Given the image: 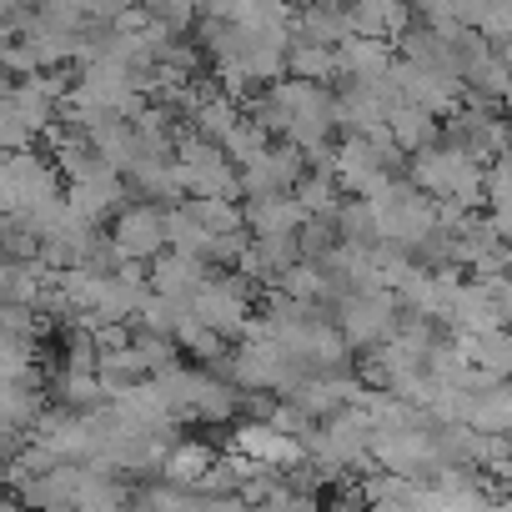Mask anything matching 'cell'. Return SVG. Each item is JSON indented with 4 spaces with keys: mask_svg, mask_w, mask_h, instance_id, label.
<instances>
[{
    "mask_svg": "<svg viewBox=\"0 0 512 512\" xmlns=\"http://www.w3.org/2000/svg\"><path fill=\"white\" fill-rule=\"evenodd\" d=\"M407 181L422 186L432 201H462L472 211L487 201V166L447 136H437L432 146L407 156Z\"/></svg>",
    "mask_w": 512,
    "mask_h": 512,
    "instance_id": "6da1fadb",
    "label": "cell"
},
{
    "mask_svg": "<svg viewBox=\"0 0 512 512\" xmlns=\"http://www.w3.org/2000/svg\"><path fill=\"white\" fill-rule=\"evenodd\" d=\"M307 457L322 467V477H347L352 467H372V412L347 402L332 417H322L307 437Z\"/></svg>",
    "mask_w": 512,
    "mask_h": 512,
    "instance_id": "7a4b0ae2",
    "label": "cell"
},
{
    "mask_svg": "<svg viewBox=\"0 0 512 512\" xmlns=\"http://www.w3.org/2000/svg\"><path fill=\"white\" fill-rule=\"evenodd\" d=\"M332 322L342 327V337H347L352 347L367 352V347H382V342L402 327V302H397L392 287H352V292L337 297Z\"/></svg>",
    "mask_w": 512,
    "mask_h": 512,
    "instance_id": "3957f363",
    "label": "cell"
},
{
    "mask_svg": "<svg viewBox=\"0 0 512 512\" xmlns=\"http://www.w3.org/2000/svg\"><path fill=\"white\" fill-rule=\"evenodd\" d=\"M372 206H377V221H382V241H392L402 251H417L422 236L437 231V201L422 186H412L407 176H397L382 196H372Z\"/></svg>",
    "mask_w": 512,
    "mask_h": 512,
    "instance_id": "277c9868",
    "label": "cell"
},
{
    "mask_svg": "<svg viewBox=\"0 0 512 512\" xmlns=\"http://www.w3.org/2000/svg\"><path fill=\"white\" fill-rule=\"evenodd\" d=\"M226 372L241 392H287L302 372L297 362L287 357V347L277 337H246L231 357H226Z\"/></svg>",
    "mask_w": 512,
    "mask_h": 512,
    "instance_id": "5b68a950",
    "label": "cell"
},
{
    "mask_svg": "<svg viewBox=\"0 0 512 512\" xmlns=\"http://www.w3.org/2000/svg\"><path fill=\"white\" fill-rule=\"evenodd\" d=\"M251 277H206L191 297V312L216 327L226 342L231 337H246V322H251Z\"/></svg>",
    "mask_w": 512,
    "mask_h": 512,
    "instance_id": "8992f818",
    "label": "cell"
},
{
    "mask_svg": "<svg viewBox=\"0 0 512 512\" xmlns=\"http://www.w3.org/2000/svg\"><path fill=\"white\" fill-rule=\"evenodd\" d=\"M111 241L126 262H151L156 251H166V211L156 201H136V206H121L116 221H111Z\"/></svg>",
    "mask_w": 512,
    "mask_h": 512,
    "instance_id": "52a82bcc",
    "label": "cell"
},
{
    "mask_svg": "<svg viewBox=\"0 0 512 512\" xmlns=\"http://www.w3.org/2000/svg\"><path fill=\"white\" fill-rule=\"evenodd\" d=\"M241 171V196H267V191H292L297 186V176L307 171V151L297 146V141H272L256 161H246V166H236Z\"/></svg>",
    "mask_w": 512,
    "mask_h": 512,
    "instance_id": "ba28073f",
    "label": "cell"
},
{
    "mask_svg": "<svg viewBox=\"0 0 512 512\" xmlns=\"http://www.w3.org/2000/svg\"><path fill=\"white\" fill-rule=\"evenodd\" d=\"M231 447L246 452V457H256V462H272V467H282V472L307 457L302 437L282 432L272 417H246V422H236V427H231Z\"/></svg>",
    "mask_w": 512,
    "mask_h": 512,
    "instance_id": "9c48e42d",
    "label": "cell"
},
{
    "mask_svg": "<svg viewBox=\"0 0 512 512\" xmlns=\"http://www.w3.org/2000/svg\"><path fill=\"white\" fill-rule=\"evenodd\" d=\"M66 201H71V211L76 216H86V221H111L121 206H126V176L121 171H111L106 161L96 166V171H86L81 181H71L66 186Z\"/></svg>",
    "mask_w": 512,
    "mask_h": 512,
    "instance_id": "30bf717a",
    "label": "cell"
},
{
    "mask_svg": "<svg viewBox=\"0 0 512 512\" xmlns=\"http://www.w3.org/2000/svg\"><path fill=\"white\" fill-rule=\"evenodd\" d=\"M146 277H151V287H156V292L191 302V297H196V287L211 277V262H206V256L181 251V246H166V251H156V256H151V272H146Z\"/></svg>",
    "mask_w": 512,
    "mask_h": 512,
    "instance_id": "8fae6325",
    "label": "cell"
},
{
    "mask_svg": "<svg viewBox=\"0 0 512 512\" xmlns=\"http://www.w3.org/2000/svg\"><path fill=\"white\" fill-rule=\"evenodd\" d=\"M246 231L251 236H297L307 221V206L292 191H267V196H246Z\"/></svg>",
    "mask_w": 512,
    "mask_h": 512,
    "instance_id": "7c38bea8",
    "label": "cell"
},
{
    "mask_svg": "<svg viewBox=\"0 0 512 512\" xmlns=\"http://www.w3.org/2000/svg\"><path fill=\"white\" fill-rule=\"evenodd\" d=\"M392 46H387V36H347L342 46H337V76H347V81H382L387 71H392Z\"/></svg>",
    "mask_w": 512,
    "mask_h": 512,
    "instance_id": "4fadbf2b",
    "label": "cell"
},
{
    "mask_svg": "<svg viewBox=\"0 0 512 512\" xmlns=\"http://www.w3.org/2000/svg\"><path fill=\"white\" fill-rule=\"evenodd\" d=\"M462 357L502 382H512V327H487V332H452Z\"/></svg>",
    "mask_w": 512,
    "mask_h": 512,
    "instance_id": "5bb4252c",
    "label": "cell"
},
{
    "mask_svg": "<svg viewBox=\"0 0 512 512\" xmlns=\"http://www.w3.org/2000/svg\"><path fill=\"white\" fill-rule=\"evenodd\" d=\"M507 86H512V66L502 61V51H497V46L477 51V56L462 66V96H477V101H492V106H502Z\"/></svg>",
    "mask_w": 512,
    "mask_h": 512,
    "instance_id": "9a60e30c",
    "label": "cell"
},
{
    "mask_svg": "<svg viewBox=\"0 0 512 512\" xmlns=\"http://www.w3.org/2000/svg\"><path fill=\"white\" fill-rule=\"evenodd\" d=\"M352 36H402L412 26L407 0H347Z\"/></svg>",
    "mask_w": 512,
    "mask_h": 512,
    "instance_id": "2e32d148",
    "label": "cell"
},
{
    "mask_svg": "<svg viewBox=\"0 0 512 512\" xmlns=\"http://www.w3.org/2000/svg\"><path fill=\"white\" fill-rule=\"evenodd\" d=\"M387 136L412 156V151H422V146H432V141L442 136V116H432L427 106H412V101H392V111H387Z\"/></svg>",
    "mask_w": 512,
    "mask_h": 512,
    "instance_id": "e0dca14e",
    "label": "cell"
},
{
    "mask_svg": "<svg viewBox=\"0 0 512 512\" xmlns=\"http://www.w3.org/2000/svg\"><path fill=\"white\" fill-rule=\"evenodd\" d=\"M236 121H241V101L226 96L221 86H211V91L186 111V131H196V136H206V141H221Z\"/></svg>",
    "mask_w": 512,
    "mask_h": 512,
    "instance_id": "ac0fdd59",
    "label": "cell"
},
{
    "mask_svg": "<svg viewBox=\"0 0 512 512\" xmlns=\"http://www.w3.org/2000/svg\"><path fill=\"white\" fill-rule=\"evenodd\" d=\"M211 457H216V452H211L206 442H196V437H191V442H171L156 472H161L166 482H176V487H196V482L206 477Z\"/></svg>",
    "mask_w": 512,
    "mask_h": 512,
    "instance_id": "d6986e66",
    "label": "cell"
},
{
    "mask_svg": "<svg viewBox=\"0 0 512 512\" xmlns=\"http://www.w3.org/2000/svg\"><path fill=\"white\" fill-rule=\"evenodd\" d=\"M292 191L307 206V216H337V206H342V181H337V171H322V166H307Z\"/></svg>",
    "mask_w": 512,
    "mask_h": 512,
    "instance_id": "ffe728a7",
    "label": "cell"
},
{
    "mask_svg": "<svg viewBox=\"0 0 512 512\" xmlns=\"http://www.w3.org/2000/svg\"><path fill=\"white\" fill-rule=\"evenodd\" d=\"M191 312V302H181V297H166V292H146L141 297V307H136V317H131V327H146V332H161V337H176V327H181V317Z\"/></svg>",
    "mask_w": 512,
    "mask_h": 512,
    "instance_id": "44dd1931",
    "label": "cell"
},
{
    "mask_svg": "<svg viewBox=\"0 0 512 512\" xmlns=\"http://www.w3.org/2000/svg\"><path fill=\"white\" fill-rule=\"evenodd\" d=\"M287 71L302 76V81H332V76H337V46L292 41V46H287Z\"/></svg>",
    "mask_w": 512,
    "mask_h": 512,
    "instance_id": "7402d4cb",
    "label": "cell"
},
{
    "mask_svg": "<svg viewBox=\"0 0 512 512\" xmlns=\"http://www.w3.org/2000/svg\"><path fill=\"white\" fill-rule=\"evenodd\" d=\"M267 146H272V131H267L262 121H256V116H246V111H241V121H236V126L221 136V151H226L236 166L256 161V156H262Z\"/></svg>",
    "mask_w": 512,
    "mask_h": 512,
    "instance_id": "603a6c76",
    "label": "cell"
},
{
    "mask_svg": "<svg viewBox=\"0 0 512 512\" xmlns=\"http://www.w3.org/2000/svg\"><path fill=\"white\" fill-rule=\"evenodd\" d=\"M176 347L191 352L196 362H221V357H226V337H221L216 327H206L196 312L181 317V327H176Z\"/></svg>",
    "mask_w": 512,
    "mask_h": 512,
    "instance_id": "cb8c5ba5",
    "label": "cell"
},
{
    "mask_svg": "<svg viewBox=\"0 0 512 512\" xmlns=\"http://www.w3.org/2000/svg\"><path fill=\"white\" fill-rule=\"evenodd\" d=\"M36 136H41L36 121H31V116L21 111V101L6 91V96H0V151H26Z\"/></svg>",
    "mask_w": 512,
    "mask_h": 512,
    "instance_id": "d4e9b609",
    "label": "cell"
},
{
    "mask_svg": "<svg viewBox=\"0 0 512 512\" xmlns=\"http://www.w3.org/2000/svg\"><path fill=\"white\" fill-rule=\"evenodd\" d=\"M337 241H342L337 216H307V221H302V231H297V246H302L307 262H327V256L337 251Z\"/></svg>",
    "mask_w": 512,
    "mask_h": 512,
    "instance_id": "484cf974",
    "label": "cell"
},
{
    "mask_svg": "<svg viewBox=\"0 0 512 512\" xmlns=\"http://www.w3.org/2000/svg\"><path fill=\"white\" fill-rule=\"evenodd\" d=\"M497 196H512V146H502L487 161V201H497Z\"/></svg>",
    "mask_w": 512,
    "mask_h": 512,
    "instance_id": "4316f807",
    "label": "cell"
},
{
    "mask_svg": "<svg viewBox=\"0 0 512 512\" xmlns=\"http://www.w3.org/2000/svg\"><path fill=\"white\" fill-rule=\"evenodd\" d=\"M497 51H502V61H507V66H512V41H502V46H497Z\"/></svg>",
    "mask_w": 512,
    "mask_h": 512,
    "instance_id": "83f0119b",
    "label": "cell"
}]
</instances>
